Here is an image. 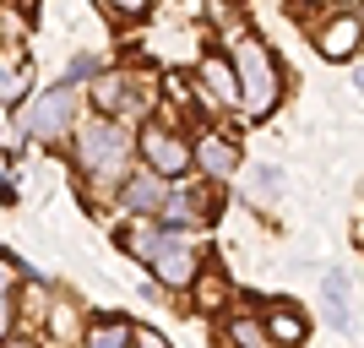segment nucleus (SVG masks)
I'll use <instances>...</instances> for the list:
<instances>
[{"mask_svg":"<svg viewBox=\"0 0 364 348\" xmlns=\"http://www.w3.org/2000/svg\"><path fill=\"white\" fill-rule=\"evenodd\" d=\"M228 60L240 65V82H245V115H272L277 109V93H283V76H277L272 55L250 38V33H234L228 38Z\"/></svg>","mask_w":364,"mask_h":348,"instance_id":"f257e3e1","label":"nucleus"},{"mask_svg":"<svg viewBox=\"0 0 364 348\" xmlns=\"http://www.w3.org/2000/svg\"><path fill=\"white\" fill-rule=\"evenodd\" d=\"M125 152H131V131L120 120H87L76 131V164L87 174H114L125 169Z\"/></svg>","mask_w":364,"mask_h":348,"instance_id":"f03ea898","label":"nucleus"},{"mask_svg":"<svg viewBox=\"0 0 364 348\" xmlns=\"http://www.w3.org/2000/svg\"><path fill=\"white\" fill-rule=\"evenodd\" d=\"M152 273H158V283L168 288H191L196 283V251H191V240H185V228H168V234H158L147 251Z\"/></svg>","mask_w":364,"mask_h":348,"instance_id":"7ed1b4c3","label":"nucleus"},{"mask_svg":"<svg viewBox=\"0 0 364 348\" xmlns=\"http://www.w3.org/2000/svg\"><path fill=\"white\" fill-rule=\"evenodd\" d=\"M38 142H60L65 125H71V88H49L38 104L28 109V120H22Z\"/></svg>","mask_w":364,"mask_h":348,"instance_id":"20e7f679","label":"nucleus"},{"mask_svg":"<svg viewBox=\"0 0 364 348\" xmlns=\"http://www.w3.org/2000/svg\"><path fill=\"white\" fill-rule=\"evenodd\" d=\"M141 152H147V164L164 169V174H185L191 158H196V152L185 147L174 131H164V125H147V131H141Z\"/></svg>","mask_w":364,"mask_h":348,"instance_id":"39448f33","label":"nucleus"},{"mask_svg":"<svg viewBox=\"0 0 364 348\" xmlns=\"http://www.w3.org/2000/svg\"><path fill=\"white\" fill-rule=\"evenodd\" d=\"M164 169H136V174H131V180H125V191H120V201H125V212H152V218H158V212H164V201H168V191H164Z\"/></svg>","mask_w":364,"mask_h":348,"instance_id":"423d86ee","label":"nucleus"},{"mask_svg":"<svg viewBox=\"0 0 364 348\" xmlns=\"http://www.w3.org/2000/svg\"><path fill=\"white\" fill-rule=\"evenodd\" d=\"M359 38H364V22H359V16H337L332 28H321L316 49L326 55V60H348L353 49H359Z\"/></svg>","mask_w":364,"mask_h":348,"instance_id":"0eeeda50","label":"nucleus"},{"mask_svg":"<svg viewBox=\"0 0 364 348\" xmlns=\"http://www.w3.org/2000/svg\"><path fill=\"white\" fill-rule=\"evenodd\" d=\"M201 76H207V88H213L223 104H240V98H245V82H240V65H234V60L207 55V60H201Z\"/></svg>","mask_w":364,"mask_h":348,"instance_id":"6e6552de","label":"nucleus"},{"mask_svg":"<svg viewBox=\"0 0 364 348\" xmlns=\"http://www.w3.org/2000/svg\"><path fill=\"white\" fill-rule=\"evenodd\" d=\"M196 164L213 174V180H228L234 169H240V147H228L223 137H201L196 142Z\"/></svg>","mask_w":364,"mask_h":348,"instance_id":"1a4fd4ad","label":"nucleus"},{"mask_svg":"<svg viewBox=\"0 0 364 348\" xmlns=\"http://www.w3.org/2000/svg\"><path fill=\"white\" fill-rule=\"evenodd\" d=\"M82 343H92V348H125V343H136V327H131V321H92Z\"/></svg>","mask_w":364,"mask_h":348,"instance_id":"9d476101","label":"nucleus"},{"mask_svg":"<svg viewBox=\"0 0 364 348\" xmlns=\"http://www.w3.org/2000/svg\"><path fill=\"white\" fill-rule=\"evenodd\" d=\"M158 218H164L168 228H191V223L201 218V201L191 196V191H174V196L164 201V212H158Z\"/></svg>","mask_w":364,"mask_h":348,"instance_id":"9b49d317","label":"nucleus"},{"mask_svg":"<svg viewBox=\"0 0 364 348\" xmlns=\"http://www.w3.org/2000/svg\"><path fill=\"white\" fill-rule=\"evenodd\" d=\"M267 327H272V343H304V332H310L299 310H272Z\"/></svg>","mask_w":364,"mask_h":348,"instance_id":"f8f14e48","label":"nucleus"},{"mask_svg":"<svg viewBox=\"0 0 364 348\" xmlns=\"http://www.w3.org/2000/svg\"><path fill=\"white\" fill-rule=\"evenodd\" d=\"M326 310H332L337 327H353V310H348V278H343V273L326 278Z\"/></svg>","mask_w":364,"mask_h":348,"instance_id":"ddd939ff","label":"nucleus"},{"mask_svg":"<svg viewBox=\"0 0 364 348\" xmlns=\"http://www.w3.org/2000/svg\"><path fill=\"white\" fill-rule=\"evenodd\" d=\"M228 337H234V343H272V327H267V321H250V316H234L228 321Z\"/></svg>","mask_w":364,"mask_h":348,"instance_id":"4468645a","label":"nucleus"},{"mask_svg":"<svg viewBox=\"0 0 364 348\" xmlns=\"http://www.w3.org/2000/svg\"><path fill=\"white\" fill-rule=\"evenodd\" d=\"M125 82H131V76H98V82H92V98L104 109H120L125 104Z\"/></svg>","mask_w":364,"mask_h":348,"instance_id":"2eb2a0df","label":"nucleus"},{"mask_svg":"<svg viewBox=\"0 0 364 348\" xmlns=\"http://www.w3.org/2000/svg\"><path fill=\"white\" fill-rule=\"evenodd\" d=\"M28 65H22V71H16V60H6V104H16V98H22V93H28Z\"/></svg>","mask_w":364,"mask_h":348,"instance_id":"dca6fc26","label":"nucleus"},{"mask_svg":"<svg viewBox=\"0 0 364 348\" xmlns=\"http://www.w3.org/2000/svg\"><path fill=\"white\" fill-rule=\"evenodd\" d=\"M104 6H114L120 16H136V11H147V0H104Z\"/></svg>","mask_w":364,"mask_h":348,"instance_id":"f3484780","label":"nucleus"},{"mask_svg":"<svg viewBox=\"0 0 364 348\" xmlns=\"http://www.w3.org/2000/svg\"><path fill=\"white\" fill-rule=\"evenodd\" d=\"M353 88H359V93H364V71H353Z\"/></svg>","mask_w":364,"mask_h":348,"instance_id":"a211bd4d","label":"nucleus"},{"mask_svg":"<svg viewBox=\"0 0 364 348\" xmlns=\"http://www.w3.org/2000/svg\"><path fill=\"white\" fill-rule=\"evenodd\" d=\"M332 6H353V0H332Z\"/></svg>","mask_w":364,"mask_h":348,"instance_id":"6ab92c4d","label":"nucleus"}]
</instances>
